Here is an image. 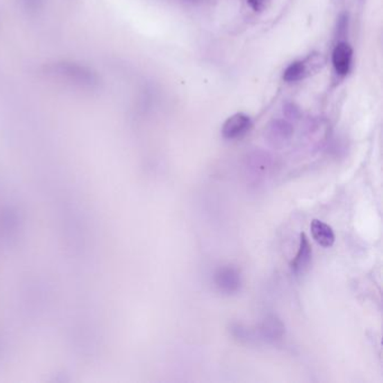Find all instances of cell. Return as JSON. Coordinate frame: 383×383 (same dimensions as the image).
<instances>
[{"label":"cell","instance_id":"1","mask_svg":"<svg viewBox=\"0 0 383 383\" xmlns=\"http://www.w3.org/2000/svg\"><path fill=\"white\" fill-rule=\"evenodd\" d=\"M46 76L58 83L80 90H94L99 87V76L92 69L73 61H56L46 65Z\"/></svg>","mask_w":383,"mask_h":383},{"label":"cell","instance_id":"2","mask_svg":"<svg viewBox=\"0 0 383 383\" xmlns=\"http://www.w3.org/2000/svg\"><path fill=\"white\" fill-rule=\"evenodd\" d=\"M322 64L320 55H311L304 61H296L290 64L283 73V79L288 83H296L299 80L304 79L306 76L313 74V72L320 70Z\"/></svg>","mask_w":383,"mask_h":383},{"label":"cell","instance_id":"3","mask_svg":"<svg viewBox=\"0 0 383 383\" xmlns=\"http://www.w3.org/2000/svg\"><path fill=\"white\" fill-rule=\"evenodd\" d=\"M214 282L217 289L225 295H234L242 286V278L238 269L227 265L222 267L215 272Z\"/></svg>","mask_w":383,"mask_h":383},{"label":"cell","instance_id":"4","mask_svg":"<svg viewBox=\"0 0 383 383\" xmlns=\"http://www.w3.org/2000/svg\"><path fill=\"white\" fill-rule=\"evenodd\" d=\"M251 126L252 122L249 116L242 113L235 114L226 121L225 124L222 125V136L227 140H236L247 134Z\"/></svg>","mask_w":383,"mask_h":383},{"label":"cell","instance_id":"5","mask_svg":"<svg viewBox=\"0 0 383 383\" xmlns=\"http://www.w3.org/2000/svg\"><path fill=\"white\" fill-rule=\"evenodd\" d=\"M292 134H293V128L291 124L283 119L273 121L267 128V138L269 143L277 147L286 145L291 140Z\"/></svg>","mask_w":383,"mask_h":383},{"label":"cell","instance_id":"6","mask_svg":"<svg viewBox=\"0 0 383 383\" xmlns=\"http://www.w3.org/2000/svg\"><path fill=\"white\" fill-rule=\"evenodd\" d=\"M313 258V249L307 236L304 233H301L300 240H299L298 252L295 259L290 263V269L296 276L304 274L311 263Z\"/></svg>","mask_w":383,"mask_h":383},{"label":"cell","instance_id":"7","mask_svg":"<svg viewBox=\"0 0 383 383\" xmlns=\"http://www.w3.org/2000/svg\"><path fill=\"white\" fill-rule=\"evenodd\" d=\"M353 51L350 44L340 42L333 52V65L338 76H345L350 71Z\"/></svg>","mask_w":383,"mask_h":383},{"label":"cell","instance_id":"8","mask_svg":"<svg viewBox=\"0 0 383 383\" xmlns=\"http://www.w3.org/2000/svg\"><path fill=\"white\" fill-rule=\"evenodd\" d=\"M311 235L316 243L322 247H331L334 245L335 234L331 226L322 222L320 219H313L311 224Z\"/></svg>","mask_w":383,"mask_h":383},{"label":"cell","instance_id":"9","mask_svg":"<svg viewBox=\"0 0 383 383\" xmlns=\"http://www.w3.org/2000/svg\"><path fill=\"white\" fill-rule=\"evenodd\" d=\"M283 333H284V326L277 317H268L262 324L261 334L265 340L276 341L282 338Z\"/></svg>","mask_w":383,"mask_h":383},{"label":"cell","instance_id":"10","mask_svg":"<svg viewBox=\"0 0 383 383\" xmlns=\"http://www.w3.org/2000/svg\"><path fill=\"white\" fill-rule=\"evenodd\" d=\"M283 113L286 115L287 118L289 119H297L300 115L298 107L293 104H287L283 110Z\"/></svg>","mask_w":383,"mask_h":383},{"label":"cell","instance_id":"11","mask_svg":"<svg viewBox=\"0 0 383 383\" xmlns=\"http://www.w3.org/2000/svg\"><path fill=\"white\" fill-rule=\"evenodd\" d=\"M267 3H268V0H247L249 6L251 7L254 12H261V10H265V7L267 6Z\"/></svg>","mask_w":383,"mask_h":383},{"label":"cell","instance_id":"12","mask_svg":"<svg viewBox=\"0 0 383 383\" xmlns=\"http://www.w3.org/2000/svg\"><path fill=\"white\" fill-rule=\"evenodd\" d=\"M21 3L28 10H37L42 6L44 0H21Z\"/></svg>","mask_w":383,"mask_h":383}]
</instances>
